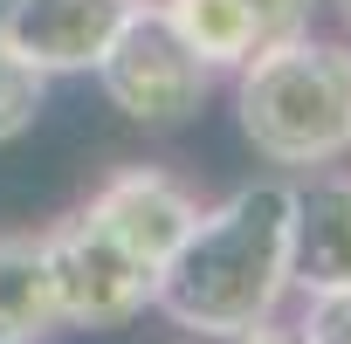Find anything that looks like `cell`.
Returning a JSON list of instances; mask_svg holds the SVG:
<instances>
[{
  "mask_svg": "<svg viewBox=\"0 0 351 344\" xmlns=\"http://www.w3.org/2000/svg\"><path fill=\"white\" fill-rule=\"evenodd\" d=\"M330 8H337V14H344V21H351V0H330Z\"/></svg>",
  "mask_w": 351,
  "mask_h": 344,
  "instance_id": "5bb4252c",
  "label": "cell"
},
{
  "mask_svg": "<svg viewBox=\"0 0 351 344\" xmlns=\"http://www.w3.org/2000/svg\"><path fill=\"white\" fill-rule=\"evenodd\" d=\"M56 330H62V310H56V289H49L42 234H0V337L42 344Z\"/></svg>",
  "mask_w": 351,
  "mask_h": 344,
  "instance_id": "ba28073f",
  "label": "cell"
},
{
  "mask_svg": "<svg viewBox=\"0 0 351 344\" xmlns=\"http://www.w3.org/2000/svg\"><path fill=\"white\" fill-rule=\"evenodd\" d=\"M296 337L303 344H351V289H310Z\"/></svg>",
  "mask_w": 351,
  "mask_h": 344,
  "instance_id": "8fae6325",
  "label": "cell"
},
{
  "mask_svg": "<svg viewBox=\"0 0 351 344\" xmlns=\"http://www.w3.org/2000/svg\"><path fill=\"white\" fill-rule=\"evenodd\" d=\"M234 117L269 165L289 172L337 165L351 151V42L310 28L262 42L234 69Z\"/></svg>",
  "mask_w": 351,
  "mask_h": 344,
  "instance_id": "7a4b0ae2",
  "label": "cell"
},
{
  "mask_svg": "<svg viewBox=\"0 0 351 344\" xmlns=\"http://www.w3.org/2000/svg\"><path fill=\"white\" fill-rule=\"evenodd\" d=\"M158 14H165V28L180 35L214 76L221 69H241L262 49V35H255V21H248L241 0H158Z\"/></svg>",
  "mask_w": 351,
  "mask_h": 344,
  "instance_id": "9c48e42d",
  "label": "cell"
},
{
  "mask_svg": "<svg viewBox=\"0 0 351 344\" xmlns=\"http://www.w3.org/2000/svg\"><path fill=\"white\" fill-rule=\"evenodd\" d=\"M289 180H248L221 207H200L186 241L165 255L152 303L200 344H234L289 296Z\"/></svg>",
  "mask_w": 351,
  "mask_h": 344,
  "instance_id": "6da1fadb",
  "label": "cell"
},
{
  "mask_svg": "<svg viewBox=\"0 0 351 344\" xmlns=\"http://www.w3.org/2000/svg\"><path fill=\"white\" fill-rule=\"evenodd\" d=\"M42 103H49V76H42L35 62H21L8 42H0V145L28 138L35 117H42Z\"/></svg>",
  "mask_w": 351,
  "mask_h": 344,
  "instance_id": "30bf717a",
  "label": "cell"
},
{
  "mask_svg": "<svg viewBox=\"0 0 351 344\" xmlns=\"http://www.w3.org/2000/svg\"><path fill=\"white\" fill-rule=\"evenodd\" d=\"M234 344H303V337H296V323H276V317H262V323H248Z\"/></svg>",
  "mask_w": 351,
  "mask_h": 344,
  "instance_id": "4fadbf2b",
  "label": "cell"
},
{
  "mask_svg": "<svg viewBox=\"0 0 351 344\" xmlns=\"http://www.w3.org/2000/svg\"><path fill=\"white\" fill-rule=\"evenodd\" d=\"M124 14L131 0H0V42L42 76H76L97 69Z\"/></svg>",
  "mask_w": 351,
  "mask_h": 344,
  "instance_id": "5b68a950",
  "label": "cell"
},
{
  "mask_svg": "<svg viewBox=\"0 0 351 344\" xmlns=\"http://www.w3.org/2000/svg\"><path fill=\"white\" fill-rule=\"evenodd\" d=\"M241 8H248V21H255V35H262V42H282V35L310 28L317 0H241Z\"/></svg>",
  "mask_w": 351,
  "mask_h": 344,
  "instance_id": "7c38bea8",
  "label": "cell"
},
{
  "mask_svg": "<svg viewBox=\"0 0 351 344\" xmlns=\"http://www.w3.org/2000/svg\"><path fill=\"white\" fill-rule=\"evenodd\" d=\"M0 344H14V337H0Z\"/></svg>",
  "mask_w": 351,
  "mask_h": 344,
  "instance_id": "9a60e30c",
  "label": "cell"
},
{
  "mask_svg": "<svg viewBox=\"0 0 351 344\" xmlns=\"http://www.w3.org/2000/svg\"><path fill=\"white\" fill-rule=\"evenodd\" d=\"M97 83H104V97H110L131 124H145V131H180V124L207 103L214 69L165 28L158 0H131V14L117 21L110 49L97 56Z\"/></svg>",
  "mask_w": 351,
  "mask_h": 344,
  "instance_id": "3957f363",
  "label": "cell"
},
{
  "mask_svg": "<svg viewBox=\"0 0 351 344\" xmlns=\"http://www.w3.org/2000/svg\"><path fill=\"white\" fill-rule=\"evenodd\" d=\"M97 228H110L152 275L165 269V255L186 241V228H193V214H200V200L172 180V172H158V165H124V172H110V180L90 193V207H83Z\"/></svg>",
  "mask_w": 351,
  "mask_h": 344,
  "instance_id": "8992f818",
  "label": "cell"
},
{
  "mask_svg": "<svg viewBox=\"0 0 351 344\" xmlns=\"http://www.w3.org/2000/svg\"><path fill=\"white\" fill-rule=\"evenodd\" d=\"M289 289H351V172H324L296 186L289 221Z\"/></svg>",
  "mask_w": 351,
  "mask_h": 344,
  "instance_id": "52a82bcc",
  "label": "cell"
},
{
  "mask_svg": "<svg viewBox=\"0 0 351 344\" xmlns=\"http://www.w3.org/2000/svg\"><path fill=\"white\" fill-rule=\"evenodd\" d=\"M42 262H49L56 310H62V323H76V330H117V323H131L138 310H152L158 275H152L110 228H97L90 214H69V221L42 228Z\"/></svg>",
  "mask_w": 351,
  "mask_h": 344,
  "instance_id": "277c9868",
  "label": "cell"
}]
</instances>
